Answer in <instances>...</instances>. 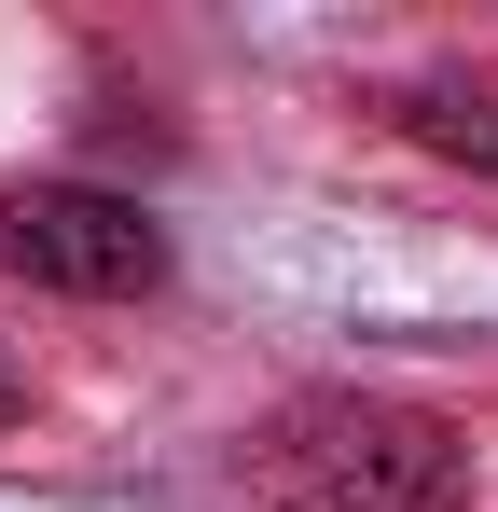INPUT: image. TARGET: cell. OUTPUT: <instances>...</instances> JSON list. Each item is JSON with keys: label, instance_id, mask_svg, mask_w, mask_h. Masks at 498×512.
I'll return each mask as SVG.
<instances>
[{"label": "cell", "instance_id": "1", "mask_svg": "<svg viewBox=\"0 0 498 512\" xmlns=\"http://www.w3.org/2000/svg\"><path fill=\"white\" fill-rule=\"evenodd\" d=\"M277 499L291 512H457L471 499V443L429 402L319 388V402L277 416Z\"/></svg>", "mask_w": 498, "mask_h": 512}, {"label": "cell", "instance_id": "2", "mask_svg": "<svg viewBox=\"0 0 498 512\" xmlns=\"http://www.w3.org/2000/svg\"><path fill=\"white\" fill-rule=\"evenodd\" d=\"M0 277L125 305V291L166 277V236L125 208V194H97V180H28V194H0Z\"/></svg>", "mask_w": 498, "mask_h": 512}, {"label": "cell", "instance_id": "3", "mask_svg": "<svg viewBox=\"0 0 498 512\" xmlns=\"http://www.w3.org/2000/svg\"><path fill=\"white\" fill-rule=\"evenodd\" d=\"M402 125L429 153H457V167H498V111L485 97H402Z\"/></svg>", "mask_w": 498, "mask_h": 512}]
</instances>
